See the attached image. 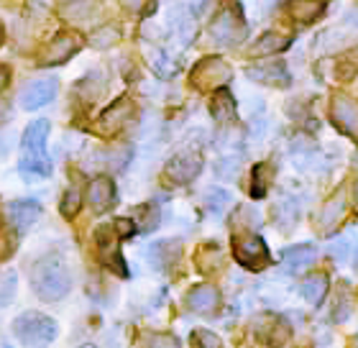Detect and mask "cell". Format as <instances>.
Listing matches in <instances>:
<instances>
[{"label":"cell","mask_w":358,"mask_h":348,"mask_svg":"<svg viewBox=\"0 0 358 348\" xmlns=\"http://www.w3.org/2000/svg\"><path fill=\"white\" fill-rule=\"evenodd\" d=\"M49 120H34L21 141V174L26 182L44 179L52 174V159L46 154Z\"/></svg>","instance_id":"obj_1"},{"label":"cell","mask_w":358,"mask_h":348,"mask_svg":"<svg viewBox=\"0 0 358 348\" xmlns=\"http://www.w3.org/2000/svg\"><path fill=\"white\" fill-rule=\"evenodd\" d=\"M31 287L41 300L54 302L69 295L72 289V277H69L67 264L57 256H46L31 267Z\"/></svg>","instance_id":"obj_2"},{"label":"cell","mask_w":358,"mask_h":348,"mask_svg":"<svg viewBox=\"0 0 358 348\" xmlns=\"http://www.w3.org/2000/svg\"><path fill=\"white\" fill-rule=\"evenodd\" d=\"M13 335L23 346H49L57 338V323L44 312H21L13 320Z\"/></svg>","instance_id":"obj_3"},{"label":"cell","mask_w":358,"mask_h":348,"mask_svg":"<svg viewBox=\"0 0 358 348\" xmlns=\"http://www.w3.org/2000/svg\"><path fill=\"white\" fill-rule=\"evenodd\" d=\"M213 31V39H215L220 46H236L246 39V21H243V13L241 8L236 6H225L220 13L215 15V21L210 26Z\"/></svg>","instance_id":"obj_4"},{"label":"cell","mask_w":358,"mask_h":348,"mask_svg":"<svg viewBox=\"0 0 358 348\" xmlns=\"http://www.w3.org/2000/svg\"><path fill=\"white\" fill-rule=\"evenodd\" d=\"M233 253H236L238 264H243L251 272H262L268 261H271L264 238L256 236V233H246V236L233 238Z\"/></svg>","instance_id":"obj_5"},{"label":"cell","mask_w":358,"mask_h":348,"mask_svg":"<svg viewBox=\"0 0 358 348\" xmlns=\"http://www.w3.org/2000/svg\"><path fill=\"white\" fill-rule=\"evenodd\" d=\"M118 238L120 233L115 230V225H100L95 230V244H97V251L103 256V261L108 264V269H113L118 277H128V269L120 259V251H118Z\"/></svg>","instance_id":"obj_6"},{"label":"cell","mask_w":358,"mask_h":348,"mask_svg":"<svg viewBox=\"0 0 358 348\" xmlns=\"http://www.w3.org/2000/svg\"><path fill=\"white\" fill-rule=\"evenodd\" d=\"M231 77V67L225 64L220 57H208L202 60L192 72V85L200 90H213L217 85H223Z\"/></svg>","instance_id":"obj_7"},{"label":"cell","mask_w":358,"mask_h":348,"mask_svg":"<svg viewBox=\"0 0 358 348\" xmlns=\"http://www.w3.org/2000/svg\"><path fill=\"white\" fill-rule=\"evenodd\" d=\"M54 95H57V80H34L29 85H23L21 95H18V103H21L23 111H36V108H44L46 103H52Z\"/></svg>","instance_id":"obj_8"},{"label":"cell","mask_w":358,"mask_h":348,"mask_svg":"<svg viewBox=\"0 0 358 348\" xmlns=\"http://www.w3.org/2000/svg\"><path fill=\"white\" fill-rule=\"evenodd\" d=\"M333 123H336L345 136H358V103L348 95H336L330 103Z\"/></svg>","instance_id":"obj_9"},{"label":"cell","mask_w":358,"mask_h":348,"mask_svg":"<svg viewBox=\"0 0 358 348\" xmlns=\"http://www.w3.org/2000/svg\"><path fill=\"white\" fill-rule=\"evenodd\" d=\"M83 46V39L75 36V34H59L52 44L46 46L44 57H41V64L44 67H54V64H64L67 60H72Z\"/></svg>","instance_id":"obj_10"},{"label":"cell","mask_w":358,"mask_h":348,"mask_svg":"<svg viewBox=\"0 0 358 348\" xmlns=\"http://www.w3.org/2000/svg\"><path fill=\"white\" fill-rule=\"evenodd\" d=\"M202 169V159L200 154H192V151H185V154H177L172 162L166 164V177L172 179L174 185H187L192 182Z\"/></svg>","instance_id":"obj_11"},{"label":"cell","mask_w":358,"mask_h":348,"mask_svg":"<svg viewBox=\"0 0 358 348\" xmlns=\"http://www.w3.org/2000/svg\"><path fill=\"white\" fill-rule=\"evenodd\" d=\"M87 200L95 213L110 210L113 202H115V182H113L110 177H95L92 182H90Z\"/></svg>","instance_id":"obj_12"},{"label":"cell","mask_w":358,"mask_h":348,"mask_svg":"<svg viewBox=\"0 0 358 348\" xmlns=\"http://www.w3.org/2000/svg\"><path fill=\"white\" fill-rule=\"evenodd\" d=\"M220 302V292H217L213 284H197L187 292V307L192 312H200V315H208L213 312Z\"/></svg>","instance_id":"obj_13"},{"label":"cell","mask_w":358,"mask_h":348,"mask_svg":"<svg viewBox=\"0 0 358 348\" xmlns=\"http://www.w3.org/2000/svg\"><path fill=\"white\" fill-rule=\"evenodd\" d=\"M315 259H317V249H315L313 244L292 246V249H287L284 256H282L284 269H287L289 274H299V272H305L307 267H313Z\"/></svg>","instance_id":"obj_14"},{"label":"cell","mask_w":358,"mask_h":348,"mask_svg":"<svg viewBox=\"0 0 358 348\" xmlns=\"http://www.w3.org/2000/svg\"><path fill=\"white\" fill-rule=\"evenodd\" d=\"M38 215H41V208H38L36 200H15L8 205V221L13 223L21 233L38 221Z\"/></svg>","instance_id":"obj_15"},{"label":"cell","mask_w":358,"mask_h":348,"mask_svg":"<svg viewBox=\"0 0 358 348\" xmlns=\"http://www.w3.org/2000/svg\"><path fill=\"white\" fill-rule=\"evenodd\" d=\"M131 113H134V105H131V100H128V97H120L118 103L113 105V108H108V111L100 116L97 126L103 128L105 134H115V131H120V128L128 123Z\"/></svg>","instance_id":"obj_16"},{"label":"cell","mask_w":358,"mask_h":348,"mask_svg":"<svg viewBox=\"0 0 358 348\" xmlns=\"http://www.w3.org/2000/svg\"><path fill=\"white\" fill-rule=\"evenodd\" d=\"M248 77L256 82H264V85H279V88H287L289 85V74L282 62H266V64H256V67L248 69Z\"/></svg>","instance_id":"obj_17"},{"label":"cell","mask_w":358,"mask_h":348,"mask_svg":"<svg viewBox=\"0 0 358 348\" xmlns=\"http://www.w3.org/2000/svg\"><path fill=\"white\" fill-rule=\"evenodd\" d=\"M210 111H213V118L217 123H228V120L236 118V100L228 90L217 88L215 90V97H213V103H210Z\"/></svg>","instance_id":"obj_18"},{"label":"cell","mask_w":358,"mask_h":348,"mask_svg":"<svg viewBox=\"0 0 358 348\" xmlns=\"http://www.w3.org/2000/svg\"><path fill=\"white\" fill-rule=\"evenodd\" d=\"M292 15L297 23H313L320 18V13L325 11L322 0H292Z\"/></svg>","instance_id":"obj_19"},{"label":"cell","mask_w":358,"mask_h":348,"mask_svg":"<svg viewBox=\"0 0 358 348\" xmlns=\"http://www.w3.org/2000/svg\"><path fill=\"white\" fill-rule=\"evenodd\" d=\"M302 297H305L310 305H320L328 295V277L325 274H313L302 281Z\"/></svg>","instance_id":"obj_20"},{"label":"cell","mask_w":358,"mask_h":348,"mask_svg":"<svg viewBox=\"0 0 358 348\" xmlns=\"http://www.w3.org/2000/svg\"><path fill=\"white\" fill-rule=\"evenodd\" d=\"M287 46H289V39L279 36V34H274V31H268V34H264L262 39H256V44H254V49H251V54H259V57H264V54L284 52Z\"/></svg>","instance_id":"obj_21"},{"label":"cell","mask_w":358,"mask_h":348,"mask_svg":"<svg viewBox=\"0 0 358 348\" xmlns=\"http://www.w3.org/2000/svg\"><path fill=\"white\" fill-rule=\"evenodd\" d=\"M134 223L141 233H151V230L159 225V208L154 205V202L138 205V208L134 210Z\"/></svg>","instance_id":"obj_22"},{"label":"cell","mask_w":358,"mask_h":348,"mask_svg":"<svg viewBox=\"0 0 358 348\" xmlns=\"http://www.w3.org/2000/svg\"><path fill=\"white\" fill-rule=\"evenodd\" d=\"M343 210H345L343 197H333L330 202H325V208H322L320 218H317V228L320 230L336 228V223L343 218Z\"/></svg>","instance_id":"obj_23"},{"label":"cell","mask_w":358,"mask_h":348,"mask_svg":"<svg viewBox=\"0 0 358 348\" xmlns=\"http://www.w3.org/2000/svg\"><path fill=\"white\" fill-rule=\"evenodd\" d=\"M97 0H69L67 6H64V11H62V15L64 18H72V21H85V18H90V15L97 11Z\"/></svg>","instance_id":"obj_24"},{"label":"cell","mask_w":358,"mask_h":348,"mask_svg":"<svg viewBox=\"0 0 358 348\" xmlns=\"http://www.w3.org/2000/svg\"><path fill=\"white\" fill-rule=\"evenodd\" d=\"M271 167L268 164H256L254 167V185H251V197H264L271 182Z\"/></svg>","instance_id":"obj_25"},{"label":"cell","mask_w":358,"mask_h":348,"mask_svg":"<svg viewBox=\"0 0 358 348\" xmlns=\"http://www.w3.org/2000/svg\"><path fill=\"white\" fill-rule=\"evenodd\" d=\"M113 41H118L115 26H105V29L95 31V36H92V46H97V49H108V46H113Z\"/></svg>","instance_id":"obj_26"},{"label":"cell","mask_w":358,"mask_h":348,"mask_svg":"<svg viewBox=\"0 0 358 348\" xmlns=\"http://www.w3.org/2000/svg\"><path fill=\"white\" fill-rule=\"evenodd\" d=\"M59 210H62V215H64V218H72V215H77V210H80V195H77L75 187L64 193V200H62Z\"/></svg>","instance_id":"obj_27"},{"label":"cell","mask_w":358,"mask_h":348,"mask_svg":"<svg viewBox=\"0 0 358 348\" xmlns=\"http://www.w3.org/2000/svg\"><path fill=\"white\" fill-rule=\"evenodd\" d=\"M13 289H15V274H3L0 277V305H8L13 300Z\"/></svg>","instance_id":"obj_28"},{"label":"cell","mask_w":358,"mask_h":348,"mask_svg":"<svg viewBox=\"0 0 358 348\" xmlns=\"http://www.w3.org/2000/svg\"><path fill=\"white\" fill-rule=\"evenodd\" d=\"M192 343H197V346H220V341H217L215 333H208V330H194L192 333Z\"/></svg>","instance_id":"obj_29"},{"label":"cell","mask_w":358,"mask_h":348,"mask_svg":"<svg viewBox=\"0 0 358 348\" xmlns=\"http://www.w3.org/2000/svg\"><path fill=\"white\" fill-rule=\"evenodd\" d=\"M120 3H123V8L134 11V13H149L146 8L157 6V0H120Z\"/></svg>","instance_id":"obj_30"},{"label":"cell","mask_w":358,"mask_h":348,"mask_svg":"<svg viewBox=\"0 0 358 348\" xmlns=\"http://www.w3.org/2000/svg\"><path fill=\"white\" fill-rule=\"evenodd\" d=\"M210 208H215V210H223L225 205H231V195L223 193V190H215V193H210Z\"/></svg>","instance_id":"obj_31"},{"label":"cell","mask_w":358,"mask_h":348,"mask_svg":"<svg viewBox=\"0 0 358 348\" xmlns=\"http://www.w3.org/2000/svg\"><path fill=\"white\" fill-rule=\"evenodd\" d=\"M151 346H179L177 338H172V335H151Z\"/></svg>","instance_id":"obj_32"},{"label":"cell","mask_w":358,"mask_h":348,"mask_svg":"<svg viewBox=\"0 0 358 348\" xmlns=\"http://www.w3.org/2000/svg\"><path fill=\"white\" fill-rule=\"evenodd\" d=\"M8 82H10V72L6 67H0V92L8 88Z\"/></svg>","instance_id":"obj_33"},{"label":"cell","mask_w":358,"mask_h":348,"mask_svg":"<svg viewBox=\"0 0 358 348\" xmlns=\"http://www.w3.org/2000/svg\"><path fill=\"white\" fill-rule=\"evenodd\" d=\"M3 36H6V34H3V26H0V44H3Z\"/></svg>","instance_id":"obj_34"},{"label":"cell","mask_w":358,"mask_h":348,"mask_svg":"<svg viewBox=\"0 0 358 348\" xmlns=\"http://www.w3.org/2000/svg\"><path fill=\"white\" fill-rule=\"evenodd\" d=\"M353 193H356V202H358V182H356V187H353Z\"/></svg>","instance_id":"obj_35"}]
</instances>
